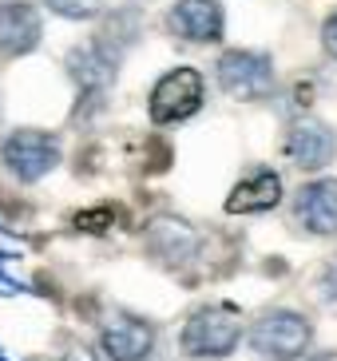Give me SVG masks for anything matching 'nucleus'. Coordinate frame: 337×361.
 Here are the masks:
<instances>
[{
    "label": "nucleus",
    "instance_id": "12",
    "mask_svg": "<svg viewBox=\"0 0 337 361\" xmlns=\"http://www.w3.org/2000/svg\"><path fill=\"white\" fill-rule=\"evenodd\" d=\"M171 32L195 44H211L222 36V8L214 0H179L167 16Z\"/></svg>",
    "mask_w": 337,
    "mask_h": 361
},
{
    "label": "nucleus",
    "instance_id": "7",
    "mask_svg": "<svg viewBox=\"0 0 337 361\" xmlns=\"http://www.w3.org/2000/svg\"><path fill=\"white\" fill-rule=\"evenodd\" d=\"M40 36H44L40 12L32 8L28 0H4L0 4V56L4 60L36 52Z\"/></svg>",
    "mask_w": 337,
    "mask_h": 361
},
{
    "label": "nucleus",
    "instance_id": "13",
    "mask_svg": "<svg viewBox=\"0 0 337 361\" xmlns=\"http://www.w3.org/2000/svg\"><path fill=\"white\" fill-rule=\"evenodd\" d=\"M282 199V179L274 171H254L246 183H238L226 199V211L231 214H250V211H270L274 202Z\"/></svg>",
    "mask_w": 337,
    "mask_h": 361
},
{
    "label": "nucleus",
    "instance_id": "8",
    "mask_svg": "<svg viewBox=\"0 0 337 361\" xmlns=\"http://www.w3.org/2000/svg\"><path fill=\"white\" fill-rule=\"evenodd\" d=\"M116 60H107L99 48H75L72 56H68V72H72L75 87H80V99H84V107H99V99L107 96V87H111V80H116Z\"/></svg>",
    "mask_w": 337,
    "mask_h": 361
},
{
    "label": "nucleus",
    "instance_id": "2",
    "mask_svg": "<svg viewBox=\"0 0 337 361\" xmlns=\"http://www.w3.org/2000/svg\"><path fill=\"white\" fill-rule=\"evenodd\" d=\"M238 334H243V322L231 306H202L183 326V353L199 361L226 357L238 345Z\"/></svg>",
    "mask_w": 337,
    "mask_h": 361
},
{
    "label": "nucleus",
    "instance_id": "5",
    "mask_svg": "<svg viewBox=\"0 0 337 361\" xmlns=\"http://www.w3.org/2000/svg\"><path fill=\"white\" fill-rule=\"evenodd\" d=\"M219 84L238 99H258L274 87V72L262 52H222Z\"/></svg>",
    "mask_w": 337,
    "mask_h": 361
},
{
    "label": "nucleus",
    "instance_id": "15",
    "mask_svg": "<svg viewBox=\"0 0 337 361\" xmlns=\"http://www.w3.org/2000/svg\"><path fill=\"white\" fill-rule=\"evenodd\" d=\"M317 294H321V302H326L329 310H337V258L321 270V278H317Z\"/></svg>",
    "mask_w": 337,
    "mask_h": 361
},
{
    "label": "nucleus",
    "instance_id": "1",
    "mask_svg": "<svg viewBox=\"0 0 337 361\" xmlns=\"http://www.w3.org/2000/svg\"><path fill=\"white\" fill-rule=\"evenodd\" d=\"M60 139L40 128H16L0 143V163L16 183H40L52 167H60Z\"/></svg>",
    "mask_w": 337,
    "mask_h": 361
},
{
    "label": "nucleus",
    "instance_id": "3",
    "mask_svg": "<svg viewBox=\"0 0 337 361\" xmlns=\"http://www.w3.org/2000/svg\"><path fill=\"white\" fill-rule=\"evenodd\" d=\"M202 107V75L195 68H175L151 87V119L159 128H171V123H183Z\"/></svg>",
    "mask_w": 337,
    "mask_h": 361
},
{
    "label": "nucleus",
    "instance_id": "9",
    "mask_svg": "<svg viewBox=\"0 0 337 361\" xmlns=\"http://www.w3.org/2000/svg\"><path fill=\"white\" fill-rule=\"evenodd\" d=\"M294 214L310 234H337V183L333 179L306 183L294 199Z\"/></svg>",
    "mask_w": 337,
    "mask_h": 361
},
{
    "label": "nucleus",
    "instance_id": "14",
    "mask_svg": "<svg viewBox=\"0 0 337 361\" xmlns=\"http://www.w3.org/2000/svg\"><path fill=\"white\" fill-rule=\"evenodd\" d=\"M56 16H68V20H92L104 0H44Z\"/></svg>",
    "mask_w": 337,
    "mask_h": 361
},
{
    "label": "nucleus",
    "instance_id": "18",
    "mask_svg": "<svg viewBox=\"0 0 337 361\" xmlns=\"http://www.w3.org/2000/svg\"><path fill=\"white\" fill-rule=\"evenodd\" d=\"M310 361H337V353H317V357H310Z\"/></svg>",
    "mask_w": 337,
    "mask_h": 361
},
{
    "label": "nucleus",
    "instance_id": "17",
    "mask_svg": "<svg viewBox=\"0 0 337 361\" xmlns=\"http://www.w3.org/2000/svg\"><path fill=\"white\" fill-rule=\"evenodd\" d=\"M63 361H104V357H95L87 345H72V350L63 353Z\"/></svg>",
    "mask_w": 337,
    "mask_h": 361
},
{
    "label": "nucleus",
    "instance_id": "6",
    "mask_svg": "<svg viewBox=\"0 0 337 361\" xmlns=\"http://www.w3.org/2000/svg\"><path fill=\"white\" fill-rule=\"evenodd\" d=\"M99 350L111 361H147L155 350V326L143 318H131V314H119L104 326Z\"/></svg>",
    "mask_w": 337,
    "mask_h": 361
},
{
    "label": "nucleus",
    "instance_id": "16",
    "mask_svg": "<svg viewBox=\"0 0 337 361\" xmlns=\"http://www.w3.org/2000/svg\"><path fill=\"white\" fill-rule=\"evenodd\" d=\"M321 44H326V52L337 60V12L326 20V28H321Z\"/></svg>",
    "mask_w": 337,
    "mask_h": 361
},
{
    "label": "nucleus",
    "instance_id": "11",
    "mask_svg": "<svg viewBox=\"0 0 337 361\" xmlns=\"http://www.w3.org/2000/svg\"><path fill=\"white\" fill-rule=\"evenodd\" d=\"M147 250L159 258V262L183 266L195 250H199V234H195V226H190V223L163 214V219H155V223L147 226Z\"/></svg>",
    "mask_w": 337,
    "mask_h": 361
},
{
    "label": "nucleus",
    "instance_id": "4",
    "mask_svg": "<svg viewBox=\"0 0 337 361\" xmlns=\"http://www.w3.org/2000/svg\"><path fill=\"white\" fill-rule=\"evenodd\" d=\"M310 345V326L306 318L298 314H286V310H274V314H262L250 329V350L266 361H290Z\"/></svg>",
    "mask_w": 337,
    "mask_h": 361
},
{
    "label": "nucleus",
    "instance_id": "10",
    "mask_svg": "<svg viewBox=\"0 0 337 361\" xmlns=\"http://www.w3.org/2000/svg\"><path fill=\"white\" fill-rule=\"evenodd\" d=\"M333 151H337L333 131L326 123H317V119H298L294 128H290V135H286V155L306 171L326 167L333 159Z\"/></svg>",
    "mask_w": 337,
    "mask_h": 361
}]
</instances>
